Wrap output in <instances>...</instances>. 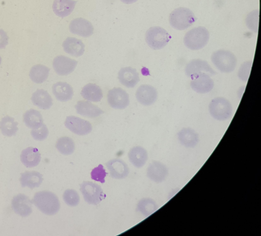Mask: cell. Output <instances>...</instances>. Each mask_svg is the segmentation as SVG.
I'll return each mask as SVG.
<instances>
[{
	"label": "cell",
	"instance_id": "37",
	"mask_svg": "<svg viewBox=\"0 0 261 236\" xmlns=\"http://www.w3.org/2000/svg\"><path fill=\"white\" fill-rule=\"evenodd\" d=\"M252 61H247L243 63L240 66L238 73V77L244 82H247L249 77Z\"/></svg>",
	"mask_w": 261,
	"mask_h": 236
},
{
	"label": "cell",
	"instance_id": "30",
	"mask_svg": "<svg viewBox=\"0 0 261 236\" xmlns=\"http://www.w3.org/2000/svg\"><path fill=\"white\" fill-rule=\"evenodd\" d=\"M49 70L50 69L45 65L37 64L31 68L29 76L33 82L41 84L47 80Z\"/></svg>",
	"mask_w": 261,
	"mask_h": 236
},
{
	"label": "cell",
	"instance_id": "27",
	"mask_svg": "<svg viewBox=\"0 0 261 236\" xmlns=\"http://www.w3.org/2000/svg\"><path fill=\"white\" fill-rule=\"evenodd\" d=\"M76 3V1L73 0H55L53 9L56 15L65 17L71 13Z\"/></svg>",
	"mask_w": 261,
	"mask_h": 236
},
{
	"label": "cell",
	"instance_id": "21",
	"mask_svg": "<svg viewBox=\"0 0 261 236\" xmlns=\"http://www.w3.org/2000/svg\"><path fill=\"white\" fill-rule=\"evenodd\" d=\"M75 108L77 113L89 118L96 117L104 113L99 107L88 101H79Z\"/></svg>",
	"mask_w": 261,
	"mask_h": 236
},
{
	"label": "cell",
	"instance_id": "38",
	"mask_svg": "<svg viewBox=\"0 0 261 236\" xmlns=\"http://www.w3.org/2000/svg\"><path fill=\"white\" fill-rule=\"evenodd\" d=\"M48 128L44 124L40 128L32 129L31 131V134L33 138L38 141L45 140L48 136Z\"/></svg>",
	"mask_w": 261,
	"mask_h": 236
},
{
	"label": "cell",
	"instance_id": "25",
	"mask_svg": "<svg viewBox=\"0 0 261 236\" xmlns=\"http://www.w3.org/2000/svg\"><path fill=\"white\" fill-rule=\"evenodd\" d=\"M53 92L56 99L61 102H67L73 96L72 87L67 83L58 82L52 87Z\"/></svg>",
	"mask_w": 261,
	"mask_h": 236
},
{
	"label": "cell",
	"instance_id": "16",
	"mask_svg": "<svg viewBox=\"0 0 261 236\" xmlns=\"http://www.w3.org/2000/svg\"><path fill=\"white\" fill-rule=\"evenodd\" d=\"M190 86L196 92L204 94L210 92L213 89L214 82L210 75L202 74L192 79Z\"/></svg>",
	"mask_w": 261,
	"mask_h": 236
},
{
	"label": "cell",
	"instance_id": "15",
	"mask_svg": "<svg viewBox=\"0 0 261 236\" xmlns=\"http://www.w3.org/2000/svg\"><path fill=\"white\" fill-rule=\"evenodd\" d=\"M146 172L147 177L156 183L162 182L168 175L167 167L162 162L156 160L149 164Z\"/></svg>",
	"mask_w": 261,
	"mask_h": 236
},
{
	"label": "cell",
	"instance_id": "26",
	"mask_svg": "<svg viewBox=\"0 0 261 236\" xmlns=\"http://www.w3.org/2000/svg\"><path fill=\"white\" fill-rule=\"evenodd\" d=\"M31 101L33 104L41 109H48L53 105V99L46 90L39 89L32 95Z\"/></svg>",
	"mask_w": 261,
	"mask_h": 236
},
{
	"label": "cell",
	"instance_id": "36",
	"mask_svg": "<svg viewBox=\"0 0 261 236\" xmlns=\"http://www.w3.org/2000/svg\"><path fill=\"white\" fill-rule=\"evenodd\" d=\"M107 174L103 166L100 164L92 170L90 175L92 179L103 183L105 182V177Z\"/></svg>",
	"mask_w": 261,
	"mask_h": 236
},
{
	"label": "cell",
	"instance_id": "28",
	"mask_svg": "<svg viewBox=\"0 0 261 236\" xmlns=\"http://www.w3.org/2000/svg\"><path fill=\"white\" fill-rule=\"evenodd\" d=\"M23 120L25 125L32 129H38L43 124L41 114L39 111L33 109L27 111L23 114Z\"/></svg>",
	"mask_w": 261,
	"mask_h": 236
},
{
	"label": "cell",
	"instance_id": "6",
	"mask_svg": "<svg viewBox=\"0 0 261 236\" xmlns=\"http://www.w3.org/2000/svg\"><path fill=\"white\" fill-rule=\"evenodd\" d=\"M171 36L164 28L155 26L150 28L146 32L145 40L148 45L153 50H160L169 42Z\"/></svg>",
	"mask_w": 261,
	"mask_h": 236
},
{
	"label": "cell",
	"instance_id": "32",
	"mask_svg": "<svg viewBox=\"0 0 261 236\" xmlns=\"http://www.w3.org/2000/svg\"><path fill=\"white\" fill-rule=\"evenodd\" d=\"M18 123L14 119L10 116H4L0 121V129L2 134L6 136L11 137L15 135L17 132Z\"/></svg>",
	"mask_w": 261,
	"mask_h": 236
},
{
	"label": "cell",
	"instance_id": "39",
	"mask_svg": "<svg viewBox=\"0 0 261 236\" xmlns=\"http://www.w3.org/2000/svg\"><path fill=\"white\" fill-rule=\"evenodd\" d=\"M8 36L7 33L0 29V49H5L8 44Z\"/></svg>",
	"mask_w": 261,
	"mask_h": 236
},
{
	"label": "cell",
	"instance_id": "11",
	"mask_svg": "<svg viewBox=\"0 0 261 236\" xmlns=\"http://www.w3.org/2000/svg\"><path fill=\"white\" fill-rule=\"evenodd\" d=\"M12 207L18 215L26 217L32 213V201L26 195L18 194L12 200Z\"/></svg>",
	"mask_w": 261,
	"mask_h": 236
},
{
	"label": "cell",
	"instance_id": "20",
	"mask_svg": "<svg viewBox=\"0 0 261 236\" xmlns=\"http://www.w3.org/2000/svg\"><path fill=\"white\" fill-rule=\"evenodd\" d=\"M177 138L180 144L189 148H194L199 142L198 133L189 127L181 129L177 133Z\"/></svg>",
	"mask_w": 261,
	"mask_h": 236
},
{
	"label": "cell",
	"instance_id": "31",
	"mask_svg": "<svg viewBox=\"0 0 261 236\" xmlns=\"http://www.w3.org/2000/svg\"><path fill=\"white\" fill-rule=\"evenodd\" d=\"M158 208V205L154 200L150 198H143L138 201L136 210L142 215L148 217L154 213Z\"/></svg>",
	"mask_w": 261,
	"mask_h": 236
},
{
	"label": "cell",
	"instance_id": "33",
	"mask_svg": "<svg viewBox=\"0 0 261 236\" xmlns=\"http://www.w3.org/2000/svg\"><path fill=\"white\" fill-rule=\"evenodd\" d=\"M56 148L62 154L69 155L75 150V144L72 138L67 136H63L57 140Z\"/></svg>",
	"mask_w": 261,
	"mask_h": 236
},
{
	"label": "cell",
	"instance_id": "40",
	"mask_svg": "<svg viewBox=\"0 0 261 236\" xmlns=\"http://www.w3.org/2000/svg\"><path fill=\"white\" fill-rule=\"evenodd\" d=\"M120 1L124 4H130L135 3L138 0H120Z\"/></svg>",
	"mask_w": 261,
	"mask_h": 236
},
{
	"label": "cell",
	"instance_id": "18",
	"mask_svg": "<svg viewBox=\"0 0 261 236\" xmlns=\"http://www.w3.org/2000/svg\"><path fill=\"white\" fill-rule=\"evenodd\" d=\"M118 79L123 85L128 88H133L140 81L138 73L131 67L121 68L118 73Z\"/></svg>",
	"mask_w": 261,
	"mask_h": 236
},
{
	"label": "cell",
	"instance_id": "17",
	"mask_svg": "<svg viewBox=\"0 0 261 236\" xmlns=\"http://www.w3.org/2000/svg\"><path fill=\"white\" fill-rule=\"evenodd\" d=\"M69 30L74 34L88 37L93 34L94 28L88 20L83 18H77L70 22Z\"/></svg>",
	"mask_w": 261,
	"mask_h": 236
},
{
	"label": "cell",
	"instance_id": "7",
	"mask_svg": "<svg viewBox=\"0 0 261 236\" xmlns=\"http://www.w3.org/2000/svg\"><path fill=\"white\" fill-rule=\"evenodd\" d=\"M80 186L84 200L89 204L97 205L106 197L101 187L93 182L84 181Z\"/></svg>",
	"mask_w": 261,
	"mask_h": 236
},
{
	"label": "cell",
	"instance_id": "23",
	"mask_svg": "<svg viewBox=\"0 0 261 236\" xmlns=\"http://www.w3.org/2000/svg\"><path fill=\"white\" fill-rule=\"evenodd\" d=\"M64 51L67 54L74 56L80 57L85 51V45L81 40L74 37H67L63 43Z\"/></svg>",
	"mask_w": 261,
	"mask_h": 236
},
{
	"label": "cell",
	"instance_id": "12",
	"mask_svg": "<svg viewBox=\"0 0 261 236\" xmlns=\"http://www.w3.org/2000/svg\"><path fill=\"white\" fill-rule=\"evenodd\" d=\"M106 167L111 177L116 179H122L127 177L129 170L125 161L120 158H113L108 161Z\"/></svg>",
	"mask_w": 261,
	"mask_h": 236
},
{
	"label": "cell",
	"instance_id": "8",
	"mask_svg": "<svg viewBox=\"0 0 261 236\" xmlns=\"http://www.w3.org/2000/svg\"><path fill=\"white\" fill-rule=\"evenodd\" d=\"M185 72L191 80L202 74H207L211 77L217 74L206 61L201 59H194L189 62Z\"/></svg>",
	"mask_w": 261,
	"mask_h": 236
},
{
	"label": "cell",
	"instance_id": "34",
	"mask_svg": "<svg viewBox=\"0 0 261 236\" xmlns=\"http://www.w3.org/2000/svg\"><path fill=\"white\" fill-rule=\"evenodd\" d=\"M63 199L65 203L68 206L74 207L80 203V196L76 191L73 189H67L63 195Z\"/></svg>",
	"mask_w": 261,
	"mask_h": 236
},
{
	"label": "cell",
	"instance_id": "1",
	"mask_svg": "<svg viewBox=\"0 0 261 236\" xmlns=\"http://www.w3.org/2000/svg\"><path fill=\"white\" fill-rule=\"evenodd\" d=\"M32 201L40 211L48 216L56 214L60 208V202L58 196L48 191L37 192Z\"/></svg>",
	"mask_w": 261,
	"mask_h": 236
},
{
	"label": "cell",
	"instance_id": "5",
	"mask_svg": "<svg viewBox=\"0 0 261 236\" xmlns=\"http://www.w3.org/2000/svg\"><path fill=\"white\" fill-rule=\"evenodd\" d=\"M208 110L214 119L220 121L229 119L232 113L230 102L222 97H218L212 99L208 106Z\"/></svg>",
	"mask_w": 261,
	"mask_h": 236
},
{
	"label": "cell",
	"instance_id": "29",
	"mask_svg": "<svg viewBox=\"0 0 261 236\" xmlns=\"http://www.w3.org/2000/svg\"><path fill=\"white\" fill-rule=\"evenodd\" d=\"M82 96L86 100L97 102L102 98V91L100 87L95 84L89 83L85 85L81 91Z\"/></svg>",
	"mask_w": 261,
	"mask_h": 236
},
{
	"label": "cell",
	"instance_id": "14",
	"mask_svg": "<svg viewBox=\"0 0 261 236\" xmlns=\"http://www.w3.org/2000/svg\"><path fill=\"white\" fill-rule=\"evenodd\" d=\"M137 101L142 105L150 106L158 99L156 89L151 85L143 84L140 86L136 92Z\"/></svg>",
	"mask_w": 261,
	"mask_h": 236
},
{
	"label": "cell",
	"instance_id": "2",
	"mask_svg": "<svg viewBox=\"0 0 261 236\" xmlns=\"http://www.w3.org/2000/svg\"><path fill=\"white\" fill-rule=\"evenodd\" d=\"M210 38L208 31L204 27L193 28L188 31L184 37L185 45L189 49L197 51L203 48Z\"/></svg>",
	"mask_w": 261,
	"mask_h": 236
},
{
	"label": "cell",
	"instance_id": "19",
	"mask_svg": "<svg viewBox=\"0 0 261 236\" xmlns=\"http://www.w3.org/2000/svg\"><path fill=\"white\" fill-rule=\"evenodd\" d=\"M20 158L24 166L31 168L39 164L41 161V155L37 148L29 147L21 151Z\"/></svg>",
	"mask_w": 261,
	"mask_h": 236
},
{
	"label": "cell",
	"instance_id": "41",
	"mask_svg": "<svg viewBox=\"0 0 261 236\" xmlns=\"http://www.w3.org/2000/svg\"><path fill=\"white\" fill-rule=\"evenodd\" d=\"M1 62H2V58H1V56H0V65H1Z\"/></svg>",
	"mask_w": 261,
	"mask_h": 236
},
{
	"label": "cell",
	"instance_id": "9",
	"mask_svg": "<svg viewBox=\"0 0 261 236\" xmlns=\"http://www.w3.org/2000/svg\"><path fill=\"white\" fill-rule=\"evenodd\" d=\"M65 127L78 135H85L92 130L91 123L85 120L75 116H68L64 123Z\"/></svg>",
	"mask_w": 261,
	"mask_h": 236
},
{
	"label": "cell",
	"instance_id": "22",
	"mask_svg": "<svg viewBox=\"0 0 261 236\" xmlns=\"http://www.w3.org/2000/svg\"><path fill=\"white\" fill-rule=\"evenodd\" d=\"M128 157L130 163L137 168L143 167L148 160V153L145 149L141 146H135L130 149Z\"/></svg>",
	"mask_w": 261,
	"mask_h": 236
},
{
	"label": "cell",
	"instance_id": "13",
	"mask_svg": "<svg viewBox=\"0 0 261 236\" xmlns=\"http://www.w3.org/2000/svg\"><path fill=\"white\" fill-rule=\"evenodd\" d=\"M77 64V61L66 56L60 55L54 58L53 66L58 75L66 76L73 72Z\"/></svg>",
	"mask_w": 261,
	"mask_h": 236
},
{
	"label": "cell",
	"instance_id": "24",
	"mask_svg": "<svg viewBox=\"0 0 261 236\" xmlns=\"http://www.w3.org/2000/svg\"><path fill=\"white\" fill-rule=\"evenodd\" d=\"M20 182L22 187H28L31 189L39 187L42 183L43 175L35 171H25L21 173Z\"/></svg>",
	"mask_w": 261,
	"mask_h": 236
},
{
	"label": "cell",
	"instance_id": "10",
	"mask_svg": "<svg viewBox=\"0 0 261 236\" xmlns=\"http://www.w3.org/2000/svg\"><path fill=\"white\" fill-rule=\"evenodd\" d=\"M108 102L114 109H123L129 103L128 93L120 87H114L110 89L107 95Z\"/></svg>",
	"mask_w": 261,
	"mask_h": 236
},
{
	"label": "cell",
	"instance_id": "3",
	"mask_svg": "<svg viewBox=\"0 0 261 236\" xmlns=\"http://www.w3.org/2000/svg\"><path fill=\"white\" fill-rule=\"evenodd\" d=\"M193 12L189 8L179 7L173 10L169 15L171 26L177 30H184L191 27L196 21Z\"/></svg>",
	"mask_w": 261,
	"mask_h": 236
},
{
	"label": "cell",
	"instance_id": "4",
	"mask_svg": "<svg viewBox=\"0 0 261 236\" xmlns=\"http://www.w3.org/2000/svg\"><path fill=\"white\" fill-rule=\"evenodd\" d=\"M211 61L215 66L223 73L233 72L237 64V59L234 54L223 49L215 51L211 56Z\"/></svg>",
	"mask_w": 261,
	"mask_h": 236
},
{
	"label": "cell",
	"instance_id": "35",
	"mask_svg": "<svg viewBox=\"0 0 261 236\" xmlns=\"http://www.w3.org/2000/svg\"><path fill=\"white\" fill-rule=\"evenodd\" d=\"M258 19L259 10H254L247 14L245 19L247 28L255 33L258 32Z\"/></svg>",
	"mask_w": 261,
	"mask_h": 236
}]
</instances>
